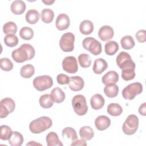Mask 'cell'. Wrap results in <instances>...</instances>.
Listing matches in <instances>:
<instances>
[{"label":"cell","instance_id":"6da1fadb","mask_svg":"<svg viewBox=\"0 0 146 146\" xmlns=\"http://www.w3.org/2000/svg\"><path fill=\"white\" fill-rule=\"evenodd\" d=\"M35 54L34 48L30 44H22L19 48L12 51L11 56L17 63H23L33 59Z\"/></svg>","mask_w":146,"mask_h":146},{"label":"cell","instance_id":"8fae6325","mask_svg":"<svg viewBox=\"0 0 146 146\" xmlns=\"http://www.w3.org/2000/svg\"><path fill=\"white\" fill-rule=\"evenodd\" d=\"M62 64L63 70L67 73L74 74L78 70L76 59L73 56H68L64 58L62 61Z\"/></svg>","mask_w":146,"mask_h":146},{"label":"cell","instance_id":"8992f818","mask_svg":"<svg viewBox=\"0 0 146 146\" xmlns=\"http://www.w3.org/2000/svg\"><path fill=\"white\" fill-rule=\"evenodd\" d=\"M82 46L84 49L94 55H98L102 52V44L94 38L87 37L84 38L82 42Z\"/></svg>","mask_w":146,"mask_h":146},{"label":"cell","instance_id":"f35d334b","mask_svg":"<svg viewBox=\"0 0 146 146\" xmlns=\"http://www.w3.org/2000/svg\"><path fill=\"white\" fill-rule=\"evenodd\" d=\"M0 66L1 70L5 71H11L13 68V63L7 58H2L0 60Z\"/></svg>","mask_w":146,"mask_h":146},{"label":"cell","instance_id":"7bdbcfd3","mask_svg":"<svg viewBox=\"0 0 146 146\" xmlns=\"http://www.w3.org/2000/svg\"><path fill=\"white\" fill-rule=\"evenodd\" d=\"M87 144L85 140L83 139H76L75 140L73 141L71 144V145H82V146H86Z\"/></svg>","mask_w":146,"mask_h":146},{"label":"cell","instance_id":"e0dca14e","mask_svg":"<svg viewBox=\"0 0 146 146\" xmlns=\"http://www.w3.org/2000/svg\"><path fill=\"white\" fill-rule=\"evenodd\" d=\"M119 79L118 74L115 71H109L102 78V82L104 84L116 83Z\"/></svg>","mask_w":146,"mask_h":146},{"label":"cell","instance_id":"60d3db41","mask_svg":"<svg viewBox=\"0 0 146 146\" xmlns=\"http://www.w3.org/2000/svg\"><path fill=\"white\" fill-rule=\"evenodd\" d=\"M56 80L58 84L61 85L67 84L70 82V77L66 74H60L56 76Z\"/></svg>","mask_w":146,"mask_h":146},{"label":"cell","instance_id":"7402d4cb","mask_svg":"<svg viewBox=\"0 0 146 146\" xmlns=\"http://www.w3.org/2000/svg\"><path fill=\"white\" fill-rule=\"evenodd\" d=\"M79 135L82 139L90 140L94 136V131L90 126H83L79 129Z\"/></svg>","mask_w":146,"mask_h":146},{"label":"cell","instance_id":"ac0fdd59","mask_svg":"<svg viewBox=\"0 0 146 146\" xmlns=\"http://www.w3.org/2000/svg\"><path fill=\"white\" fill-rule=\"evenodd\" d=\"M26 4L24 1L16 0L13 1L10 6V9L13 13L16 15L23 14L26 10Z\"/></svg>","mask_w":146,"mask_h":146},{"label":"cell","instance_id":"83f0119b","mask_svg":"<svg viewBox=\"0 0 146 146\" xmlns=\"http://www.w3.org/2000/svg\"><path fill=\"white\" fill-rule=\"evenodd\" d=\"M107 112L111 116H117L121 114L123 112V108L118 103H110L107 108Z\"/></svg>","mask_w":146,"mask_h":146},{"label":"cell","instance_id":"30bf717a","mask_svg":"<svg viewBox=\"0 0 146 146\" xmlns=\"http://www.w3.org/2000/svg\"><path fill=\"white\" fill-rule=\"evenodd\" d=\"M15 108L14 101L10 98H5L0 102V117L4 118L13 112Z\"/></svg>","mask_w":146,"mask_h":146},{"label":"cell","instance_id":"4fadbf2b","mask_svg":"<svg viewBox=\"0 0 146 146\" xmlns=\"http://www.w3.org/2000/svg\"><path fill=\"white\" fill-rule=\"evenodd\" d=\"M70 21L69 17L64 13H61L58 15L56 21L55 26L59 30L62 31L66 30L70 26Z\"/></svg>","mask_w":146,"mask_h":146},{"label":"cell","instance_id":"f1b7e54d","mask_svg":"<svg viewBox=\"0 0 146 146\" xmlns=\"http://www.w3.org/2000/svg\"><path fill=\"white\" fill-rule=\"evenodd\" d=\"M39 102L40 106L43 108H50L54 104L51 95L48 94H45L40 96L39 99Z\"/></svg>","mask_w":146,"mask_h":146},{"label":"cell","instance_id":"9a60e30c","mask_svg":"<svg viewBox=\"0 0 146 146\" xmlns=\"http://www.w3.org/2000/svg\"><path fill=\"white\" fill-rule=\"evenodd\" d=\"M110 125V119L105 115L99 116L95 120V126L99 131H104L107 129Z\"/></svg>","mask_w":146,"mask_h":146},{"label":"cell","instance_id":"ab89813d","mask_svg":"<svg viewBox=\"0 0 146 146\" xmlns=\"http://www.w3.org/2000/svg\"><path fill=\"white\" fill-rule=\"evenodd\" d=\"M121 77L125 81H128L133 79L135 77V69L127 68L121 71Z\"/></svg>","mask_w":146,"mask_h":146},{"label":"cell","instance_id":"d4e9b609","mask_svg":"<svg viewBox=\"0 0 146 146\" xmlns=\"http://www.w3.org/2000/svg\"><path fill=\"white\" fill-rule=\"evenodd\" d=\"M8 142L11 146H20L23 142V136L20 132L14 131Z\"/></svg>","mask_w":146,"mask_h":146},{"label":"cell","instance_id":"1f68e13d","mask_svg":"<svg viewBox=\"0 0 146 146\" xmlns=\"http://www.w3.org/2000/svg\"><path fill=\"white\" fill-rule=\"evenodd\" d=\"M42 21L46 23H51L54 19V11L50 9H44L42 10L40 14Z\"/></svg>","mask_w":146,"mask_h":146},{"label":"cell","instance_id":"ee69618b","mask_svg":"<svg viewBox=\"0 0 146 146\" xmlns=\"http://www.w3.org/2000/svg\"><path fill=\"white\" fill-rule=\"evenodd\" d=\"M139 113L143 116L146 115V103L144 102L140 105L139 108Z\"/></svg>","mask_w":146,"mask_h":146},{"label":"cell","instance_id":"f6af8a7d","mask_svg":"<svg viewBox=\"0 0 146 146\" xmlns=\"http://www.w3.org/2000/svg\"><path fill=\"white\" fill-rule=\"evenodd\" d=\"M54 2H55V1H42V2L47 5H51Z\"/></svg>","mask_w":146,"mask_h":146},{"label":"cell","instance_id":"e575fe53","mask_svg":"<svg viewBox=\"0 0 146 146\" xmlns=\"http://www.w3.org/2000/svg\"><path fill=\"white\" fill-rule=\"evenodd\" d=\"M5 44L10 47L16 46L18 44V38L15 34H7L4 38Z\"/></svg>","mask_w":146,"mask_h":146},{"label":"cell","instance_id":"7c38bea8","mask_svg":"<svg viewBox=\"0 0 146 146\" xmlns=\"http://www.w3.org/2000/svg\"><path fill=\"white\" fill-rule=\"evenodd\" d=\"M84 86V82L83 78L79 76L70 77L68 83L69 88L73 91H79L82 90Z\"/></svg>","mask_w":146,"mask_h":146},{"label":"cell","instance_id":"3957f363","mask_svg":"<svg viewBox=\"0 0 146 146\" xmlns=\"http://www.w3.org/2000/svg\"><path fill=\"white\" fill-rule=\"evenodd\" d=\"M72 106L74 112L78 115H84L88 111L86 99L82 95H76L72 98Z\"/></svg>","mask_w":146,"mask_h":146},{"label":"cell","instance_id":"8d00e7d4","mask_svg":"<svg viewBox=\"0 0 146 146\" xmlns=\"http://www.w3.org/2000/svg\"><path fill=\"white\" fill-rule=\"evenodd\" d=\"M13 131L10 127L6 125H2L0 127V138L3 140H9Z\"/></svg>","mask_w":146,"mask_h":146},{"label":"cell","instance_id":"603a6c76","mask_svg":"<svg viewBox=\"0 0 146 146\" xmlns=\"http://www.w3.org/2000/svg\"><path fill=\"white\" fill-rule=\"evenodd\" d=\"M46 140L48 146L63 145V144L59 140L58 135L54 132H49L46 136Z\"/></svg>","mask_w":146,"mask_h":146},{"label":"cell","instance_id":"cb8c5ba5","mask_svg":"<svg viewBox=\"0 0 146 146\" xmlns=\"http://www.w3.org/2000/svg\"><path fill=\"white\" fill-rule=\"evenodd\" d=\"M104 92L110 98H115L118 94L119 87L115 83L107 84L104 88Z\"/></svg>","mask_w":146,"mask_h":146},{"label":"cell","instance_id":"836d02e7","mask_svg":"<svg viewBox=\"0 0 146 146\" xmlns=\"http://www.w3.org/2000/svg\"><path fill=\"white\" fill-rule=\"evenodd\" d=\"M62 136L63 139L67 137L71 140V141L77 139L78 136L76 132V131L72 127H66L62 130Z\"/></svg>","mask_w":146,"mask_h":146},{"label":"cell","instance_id":"2e32d148","mask_svg":"<svg viewBox=\"0 0 146 146\" xmlns=\"http://www.w3.org/2000/svg\"><path fill=\"white\" fill-rule=\"evenodd\" d=\"M108 67L107 61L103 58H98L95 60L92 70L96 74H101Z\"/></svg>","mask_w":146,"mask_h":146},{"label":"cell","instance_id":"52a82bcc","mask_svg":"<svg viewBox=\"0 0 146 146\" xmlns=\"http://www.w3.org/2000/svg\"><path fill=\"white\" fill-rule=\"evenodd\" d=\"M116 62L117 66L121 70L127 68L135 69V63L132 60L130 55L127 52H120L116 57Z\"/></svg>","mask_w":146,"mask_h":146},{"label":"cell","instance_id":"d590c367","mask_svg":"<svg viewBox=\"0 0 146 146\" xmlns=\"http://www.w3.org/2000/svg\"><path fill=\"white\" fill-rule=\"evenodd\" d=\"M78 59L80 66L83 68H88L91 66V59L87 54L83 53L80 54Z\"/></svg>","mask_w":146,"mask_h":146},{"label":"cell","instance_id":"7a4b0ae2","mask_svg":"<svg viewBox=\"0 0 146 146\" xmlns=\"http://www.w3.org/2000/svg\"><path fill=\"white\" fill-rule=\"evenodd\" d=\"M52 125V120L49 117L41 116L30 122L29 129L33 133L38 134L49 129Z\"/></svg>","mask_w":146,"mask_h":146},{"label":"cell","instance_id":"4316f807","mask_svg":"<svg viewBox=\"0 0 146 146\" xmlns=\"http://www.w3.org/2000/svg\"><path fill=\"white\" fill-rule=\"evenodd\" d=\"M25 19L27 23L31 25L35 24L39 21V13L36 10H29L26 14Z\"/></svg>","mask_w":146,"mask_h":146},{"label":"cell","instance_id":"4dcf8cb0","mask_svg":"<svg viewBox=\"0 0 146 146\" xmlns=\"http://www.w3.org/2000/svg\"><path fill=\"white\" fill-rule=\"evenodd\" d=\"M120 43L122 48L125 50H130L132 48L135 44V40L131 35H125L121 38Z\"/></svg>","mask_w":146,"mask_h":146},{"label":"cell","instance_id":"5bb4252c","mask_svg":"<svg viewBox=\"0 0 146 146\" xmlns=\"http://www.w3.org/2000/svg\"><path fill=\"white\" fill-rule=\"evenodd\" d=\"M114 35L113 29L108 25L103 26L98 31V36L102 41H107L111 39Z\"/></svg>","mask_w":146,"mask_h":146},{"label":"cell","instance_id":"74e56055","mask_svg":"<svg viewBox=\"0 0 146 146\" xmlns=\"http://www.w3.org/2000/svg\"><path fill=\"white\" fill-rule=\"evenodd\" d=\"M19 35L22 39L29 40L34 36V31L30 27H23L20 30Z\"/></svg>","mask_w":146,"mask_h":146},{"label":"cell","instance_id":"d6a6232c","mask_svg":"<svg viewBox=\"0 0 146 146\" xmlns=\"http://www.w3.org/2000/svg\"><path fill=\"white\" fill-rule=\"evenodd\" d=\"M3 31L6 35L15 34L17 31V26L14 22H7L3 26Z\"/></svg>","mask_w":146,"mask_h":146},{"label":"cell","instance_id":"9c48e42d","mask_svg":"<svg viewBox=\"0 0 146 146\" xmlns=\"http://www.w3.org/2000/svg\"><path fill=\"white\" fill-rule=\"evenodd\" d=\"M75 35L71 33L63 34L59 40V46L64 52H71L74 49Z\"/></svg>","mask_w":146,"mask_h":146},{"label":"cell","instance_id":"d6986e66","mask_svg":"<svg viewBox=\"0 0 146 146\" xmlns=\"http://www.w3.org/2000/svg\"><path fill=\"white\" fill-rule=\"evenodd\" d=\"M105 103L104 98L102 95L99 94H96L94 95L90 99V104L91 107L95 110L102 108Z\"/></svg>","mask_w":146,"mask_h":146},{"label":"cell","instance_id":"b9f144b4","mask_svg":"<svg viewBox=\"0 0 146 146\" xmlns=\"http://www.w3.org/2000/svg\"><path fill=\"white\" fill-rule=\"evenodd\" d=\"M137 40L140 43H144L146 41V31L145 30H139L135 35Z\"/></svg>","mask_w":146,"mask_h":146},{"label":"cell","instance_id":"44dd1931","mask_svg":"<svg viewBox=\"0 0 146 146\" xmlns=\"http://www.w3.org/2000/svg\"><path fill=\"white\" fill-rule=\"evenodd\" d=\"M79 30L84 35H89L93 32L94 25L90 20L83 21L79 25Z\"/></svg>","mask_w":146,"mask_h":146},{"label":"cell","instance_id":"5b68a950","mask_svg":"<svg viewBox=\"0 0 146 146\" xmlns=\"http://www.w3.org/2000/svg\"><path fill=\"white\" fill-rule=\"evenodd\" d=\"M143 91V86L139 82H135L129 84L124 87L122 91L123 97L127 100L133 99L137 95L141 94Z\"/></svg>","mask_w":146,"mask_h":146},{"label":"cell","instance_id":"ffe728a7","mask_svg":"<svg viewBox=\"0 0 146 146\" xmlns=\"http://www.w3.org/2000/svg\"><path fill=\"white\" fill-rule=\"evenodd\" d=\"M51 96L53 102L56 103H62L66 98L64 92L59 87H55L51 90Z\"/></svg>","mask_w":146,"mask_h":146},{"label":"cell","instance_id":"484cf974","mask_svg":"<svg viewBox=\"0 0 146 146\" xmlns=\"http://www.w3.org/2000/svg\"><path fill=\"white\" fill-rule=\"evenodd\" d=\"M119 47L118 43L113 40H110L107 42L104 46V51L108 55H113L119 50Z\"/></svg>","mask_w":146,"mask_h":146},{"label":"cell","instance_id":"ba28073f","mask_svg":"<svg viewBox=\"0 0 146 146\" xmlns=\"http://www.w3.org/2000/svg\"><path fill=\"white\" fill-rule=\"evenodd\" d=\"M33 84L36 90L43 91L52 87L53 85V80L51 76L43 75L34 78L33 81Z\"/></svg>","mask_w":146,"mask_h":146},{"label":"cell","instance_id":"f546056e","mask_svg":"<svg viewBox=\"0 0 146 146\" xmlns=\"http://www.w3.org/2000/svg\"><path fill=\"white\" fill-rule=\"evenodd\" d=\"M35 73L34 67L30 64H26L22 66L20 70V74L24 78H30Z\"/></svg>","mask_w":146,"mask_h":146},{"label":"cell","instance_id":"277c9868","mask_svg":"<svg viewBox=\"0 0 146 146\" xmlns=\"http://www.w3.org/2000/svg\"><path fill=\"white\" fill-rule=\"evenodd\" d=\"M139 127V118L133 114L129 115L125 119L122 126L123 132L127 135L134 134L137 130Z\"/></svg>","mask_w":146,"mask_h":146}]
</instances>
